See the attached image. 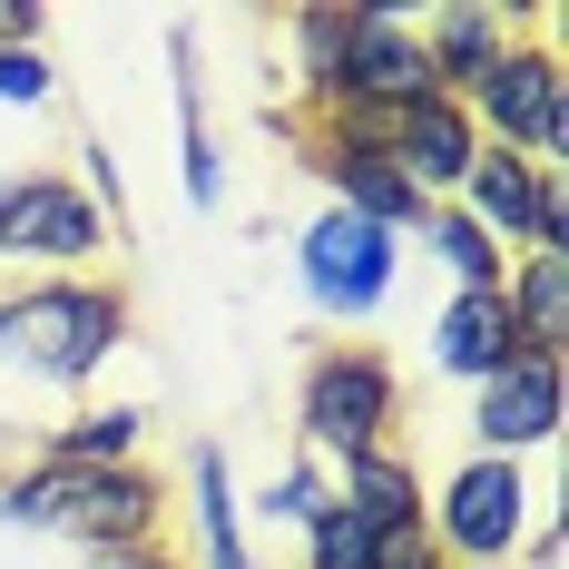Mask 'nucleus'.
I'll return each mask as SVG.
<instances>
[{
  "instance_id": "nucleus-1",
  "label": "nucleus",
  "mask_w": 569,
  "mask_h": 569,
  "mask_svg": "<svg viewBox=\"0 0 569 569\" xmlns=\"http://www.w3.org/2000/svg\"><path fill=\"white\" fill-rule=\"evenodd\" d=\"M168 511V491L118 461V471H69V461H40L20 481H0V520H30V530H69L89 550H148V530Z\"/></svg>"
},
{
  "instance_id": "nucleus-2",
  "label": "nucleus",
  "mask_w": 569,
  "mask_h": 569,
  "mask_svg": "<svg viewBox=\"0 0 569 569\" xmlns=\"http://www.w3.org/2000/svg\"><path fill=\"white\" fill-rule=\"evenodd\" d=\"M461 109H471V128H491L511 158H530L540 177H560V158H569V69H560L550 40H511V50L461 89Z\"/></svg>"
},
{
  "instance_id": "nucleus-3",
  "label": "nucleus",
  "mask_w": 569,
  "mask_h": 569,
  "mask_svg": "<svg viewBox=\"0 0 569 569\" xmlns=\"http://www.w3.org/2000/svg\"><path fill=\"white\" fill-rule=\"evenodd\" d=\"M412 99H432V59H422V30L402 20L393 0H363L343 10V50H335V79H325V109L343 118H393Z\"/></svg>"
},
{
  "instance_id": "nucleus-4",
  "label": "nucleus",
  "mask_w": 569,
  "mask_h": 569,
  "mask_svg": "<svg viewBox=\"0 0 569 569\" xmlns=\"http://www.w3.org/2000/svg\"><path fill=\"white\" fill-rule=\"evenodd\" d=\"M0 343L10 353H30L40 373L59 383H89L99 363H109L118 343V295L109 284H20V295H0Z\"/></svg>"
},
{
  "instance_id": "nucleus-5",
  "label": "nucleus",
  "mask_w": 569,
  "mask_h": 569,
  "mask_svg": "<svg viewBox=\"0 0 569 569\" xmlns=\"http://www.w3.org/2000/svg\"><path fill=\"white\" fill-rule=\"evenodd\" d=\"M432 540H442V560L461 569H501L520 550V530H530V491H520V461L511 452H481L461 461L452 481H442V511L422 520Z\"/></svg>"
},
{
  "instance_id": "nucleus-6",
  "label": "nucleus",
  "mask_w": 569,
  "mask_h": 569,
  "mask_svg": "<svg viewBox=\"0 0 569 569\" xmlns=\"http://www.w3.org/2000/svg\"><path fill=\"white\" fill-rule=\"evenodd\" d=\"M393 432V363L363 353V343H335L305 363V442L315 452H373Z\"/></svg>"
},
{
  "instance_id": "nucleus-7",
  "label": "nucleus",
  "mask_w": 569,
  "mask_h": 569,
  "mask_svg": "<svg viewBox=\"0 0 569 569\" xmlns=\"http://www.w3.org/2000/svg\"><path fill=\"white\" fill-rule=\"evenodd\" d=\"M343 128H353V138H373V148L422 187V207H432V197H452L461 177H471V158H481L471 109L442 99V89H432V99H412V109H393V118H343Z\"/></svg>"
},
{
  "instance_id": "nucleus-8",
  "label": "nucleus",
  "mask_w": 569,
  "mask_h": 569,
  "mask_svg": "<svg viewBox=\"0 0 569 569\" xmlns=\"http://www.w3.org/2000/svg\"><path fill=\"white\" fill-rule=\"evenodd\" d=\"M393 236L363 227V217H343V207H325L315 227H305V246H295V266H305V295L325 305V315H373L383 295H393Z\"/></svg>"
},
{
  "instance_id": "nucleus-9",
  "label": "nucleus",
  "mask_w": 569,
  "mask_h": 569,
  "mask_svg": "<svg viewBox=\"0 0 569 569\" xmlns=\"http://www.w3.org/2000/svg\"><path fill=\"white\" fill-rule=\"evenodd\" d=\"M99 207L69 177H20L0 187V256H50V266H89L99 256Z\"/></svg>"
},
{
  "instance_id": "nucleus-10",
  "label": "nucleus",
  "mask_w": 569,
  "mask_h": 569,
  "mask_svg": "<svg viewBox=\"0 0 569 569\" xmlns=\"http://www.w3.org/2000/svg\"><path fill=\"white\" fill-rule=\"evenodd\" d=\"M315 168H325V187H335L343 217H363V227H383V236H402V227H422V217H432V207H422V187H412L373 138H353V128H325V138H315Z\"/></svg>"
},
{
  "instance_id": "nucleus-11",
  "label": "nucleus",
  "mask_w": 569,
  "mask_h": 569,
  "mask_svg": "<svg viewBox=\"0 0 569 569\" xmlns=\"http://www.w3.org/2000/svg\"><path fill=\"white\" fill-rule=\"evenodd\" d=\"M481 452H530L560 432V353H511L491 383H481Z\"/></svg>"
},
{
  "instance_id": "nucleus-12",
  "label": "nucleus",
  "mask_w": 569,
  "mask_h": 569,
  "mask_svg": "<svg viewBox=\"0 0 569 569\" xmlns=\"http://www.w3.org/2000/svg\"><path fill=\"white\" fill-rule=\"evenodd\" d=\"M501 50H511V20H501L491 0H452V10L422 20V59H432V89H442V99H461Z\"/></svg>"
},
{
  "instance_id": "nucleus-13",
  "label": "nucleus",
  "mask_w": 569,
  "mask_h": 569,
  "mask_svg": "<svg viewBox=\"0 0 569 569\" xmlns=\"http://www.w3.org/2000/svg\"><path fill=\"white\" fill-rule=\"evenodd\" d=\"M461 197H471L461 217L491 236L501 256H511V246H530V207H540V168H530V158H511V148H481V158H471V177H461Z\"/></svg>"
},
{
  "instance_id": "nucleus-14",
  "label": "nucleus",
  "mask_w": 569,
  "mask_h": 569,
  "mask_svg": "<svg viewBox=\"0 0 569 569\" xmlns=\"http://www.w3.org/2000/svg\"><path fill=\"white\" fill-rule=\"evenodd\" d=\"M511 353H520V335H511V315H501V295H452V305H442V325H432V363H442V373L491 383Z\"/></svg>"
},
{
  "instance_id": "nucleus-15",
  "label": "nucleus",
  "mask_w": 569,
  "mask_h": 569,
  "mask_svg": "<svg viewBox=\"0 0 569 569\" xmlns=\"http://www.w3.org/2000/svg\"><path fill=\"white\" fill-rule=\"evenodd\" d=\"M343 511L363 520V530H402V520H422V471L393 452V442H373V452H343Z\"/></svg>"
},
{
  "instance_id": "nucleus-16",
  "label": "nucleus",
  "mask_w": 569,
  "mask_h": 569,
  "mask_svg": "<svg viewBox=\"0 0 569 569\" xmlns=\"http://www.w3.org/2000/svg\"><path fill=\"white\" fill-rule=\"evenodd\" d=\"M501 315H511L520 353H560L569 335V256H520L501 276Z\"/></svg>"
},
{
  "instance_id": "nucleus-17",
  "label": "nucleus",
  "mask_w": 569,
  "mask_h": 569,
  "mask_svg": "<svg viewBox=\"0 0 569 569\" xmlns=\"http://www.w3.org/2000/svg\"><path fill=\"white\" fill-rule=\"evenodd\" d=\"M187 491H197V550H207V569H256L246 560V530H236V481L217 452L187 461Z\"/></svg>"
},
{
  "instance_id": "nucleus-18",
  "label": "nucleus",
  "mask_w": 569,
  "mask_h": 569,
  "mask_svg": "<svg viewBox=\"0 0 569 569\" xmlns=\"http://www.w3.org/2000/svg\"><path fill=\"white\" fill-rule=\"evenodd\" d=\"M422 236H432V256H442V266H452L461 276V295H501V246H491V236L471 227V217H442V207H432V217H422Z\"/></svg>"
},
{
  "instance_id": "nucleus-19",
  "label": "nucleus",
  "mask_w": 569,
  "mask_h": 569,
  "mask_svg": "<svg viewBox=\"0 0 569 569\" xmlns=\"http://www.w3.org/2000/svg\"><path fill=\"white\" fill-rule=\"evenodd\" d=\"M128 442H138V412H89V422H69L50 442V461H69V471H118Z\"/></svg>"
},
{
  "instance_id": "nucleus-20",
  "label": "nucleus",
  "mask_w": 569,
  "mask_h": 569,
  "mask_svg": "<svg viewBox=\"0 0 569 569\" xmlns=\"http://www.w3.org/2000/svg\"><path fill=\"white\" fill-rule=\"evenodd\" d=\"M305 569H373V530L343 501H325V511L305 520Z\"/></svg>"
},
{
  "instance_id": "nucleus-21",
  "label": "nucleus",
  "mask_w": 569,
  "mask_h": 569,
  "mask_svg": "<svg viewBox=\"0 0 569 569\" xmlns=\"http://www.w3.org/2000/svg\"><path fill=\"white\" fill-rule=\"evenodd\" d=\"M177 168H187V197L197 207H217V148H207V128H197V89H177Z\"/></svg>"
},
{
  "instance_id": "nucleus-22",
  "label": "nucleus",
  "mask_w": 569,
  "mask_h": 569,
  "mask_svg": "<svg viewBox=\"0 0 569 569\" xmlns=\"http://www.w3.org/2000/svg\"><path fill=\"white\" fill-rule=\"evenodd\" d=\"M295 50H305V89L325 99V79H335V50H343V10H305V20H295Z\"/></svg>"
},
{
  "instance_id": "nucleus-23",
  "label": "nucleus",
  "mask_w": 569,
  "mask_h": 569,
  "mask_svg": "<svg viewBox=\"0 0 569 569\" xmlns=\"http://www.w3.org/2000/svg\"><path fill=\"white\" fill-rule=\"evenodd\" d=\"M373 569H442V540H432L422 520H402V530H373Z\"/></svg>"
},
{
  "instance_id": "nucleus-24",
  "label": "nucleus",
  "mask_w": 569,
  "mask_h": 569,
  "mask_svg": "<svg viewBox=\"0 0 569 569\" xmlns=\"http://www.w3.org/2000/svg\"><path fill=\"white\" fill-rule=\"evenodd\" d=\"M0 99H30V109L50 99V59H40V40H10V50H0Z\"/></svg>"
},
{
  "instance_id": "nucleus-25",
  "label": "nucleus",
  "mask_w": 569,
  "mask_h": 569,
  "mask_svg": "<svg viewBox=\"0 0 569 569\" xmlns=\"http://www.w3.org/2000/svg\"><path fill=\"white\" fill-rule=\"evenodd\" d=\"M325 501H335V491H325V471H284L276 491H266V511H284V520H315Z\"/></svg>"
},
{
  "instance_id": "nucleus-26",
  "label": "nucleus",
  "mask_w": 569,
  "mask_h": 569,
  "mask_svg": "<svg viewBox=\"0 0 569 569\" xmlns=\"http://www.w3.org/2000/svg\"><path fill=\"white\" fill-rule=\"evenodd\" d=\"M89 569H168V550H89Z\"/></svg>"
},
{
  "instance_id": "nucleus-27",
  "label": "nucleus",
  "mask_w": 569,
  "mask_h": 569,
  "mask_svg": "<svg viewBox=\"0 0 569 569\" xmlns=\"http://www.w3.org/2000/svg\"><path fill=\"white\" fill-rule=\"evenodd\" d=\"M442 569H461V560H442Z\"/></svg>"
}]
</instances>
